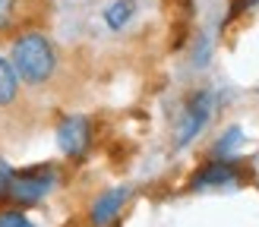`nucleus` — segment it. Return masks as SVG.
<instances>
[{
	"instance_id": "obj_1",
	"label": "nucleus",
	"mask_w": 259,
	"mask_h": 227,
	"mask_svg": "<svg viewBox=\"0 0 259 227\" xmlns=\"http://www.w3.org/2000/svg\"><path fill=\"white\" fill-rule=\"evenodd\" d=\"M10 63L19 76V82L45 85L57 73V50L45 32H22V35L13 38Z\"/></svg>"
},
{
	"instance_id": "obj_2",
	"label": "nucleus",
	"mask_w": 259,
	"mask_h": 227,
	"mask_svg": "<svg viewBox=\"0 0 259 227\" xmlns=\"http://www.w3.org/2000/svg\"><path fill=\"white\" fill-rule=\"evenodd\" d=\"M54 186H57L54 164H35V167L10 171L7 202H16L19 208H29V205H38V202H41Z\"/></svg>"
},
{
	"instance_id": "obj_3",
	"label": "nucleus",
	"mask_w": 259,
	"mask_h": 227,
	"mask_svg": "<svg viewBox=\"0 0 259 227\" xmlns=\"http://www.w3.org/2000/svg\"><path fill=\"white\" fill-rule=\"evenodd\" d=\"M212 114H215V92H212V88H199V92H193L190 101L184 104V110H180V117H177L174 145L177 148H187L193 139L209 126Z\"/></svg>"
},
{
	"instance_id": "obj_4",
	"label": "nucleus",
	"mask_w": 259,
	"mask_h": 227,
	"mask_svg": "<svg viewBox=\"0 0 259 227\" xmlns=\"http://www.w3.org/2000/svg\"><path fill=\"white\" fill-rule=\"evenodd\" d=\"M243 183V164L237 158H212L209 164L193 174L190 189L193 193H205V189H231Z\"/></svg>"
},
{
	"instance_id": "obj_5",
	"label": "nucleus",
	"mask_w": 259,
	"mask_h": 227,
	"mask_svg": "<svg viewBox=\"0 0 259 227\" xmlns=\"http://www.w3.org/2000/svg\"><path fill=\"white\" fill-rule=\"evenodd\" d=\"M89 145H92V123L82 114H70L57 123V148L63 151L67 158H82Z\"/></svg>"
},
{
	"instance_id": "obj_6",
	"label": "nucleus",
	"mask_w": 259,
	"mask_h": 227,
	"mask_svg": "<svg viewBox=\"0 0 259 227\" xmlns=\"http://www.w3.org/2000/svg\"><path fill=\"white\" fill-rule=\"evenodd\" d=\"M126 199H130V186H117V189L101 193L92 202V208H89V224L92 227H108L111 221H117V214H120Z\"/></svg>"
},
{
	"instance_id": "obj_7",
	"label": "nucleus",
	"mask_w": 259,
	"mask_h": 227,
	"mask_svg": "<svg viewBox=\"0 0 259 227\" xmlns=\"http://www.w3.org/2000/svg\"><path fill=\"white\" fill-rule=\"evenodd\" d=\"M19 98V76L13 70L10 57H0V107H10Z\"/></svg>"
},
{
	"instance_id": "obj_8",
	"label": "nucleus",
	"mask_w": 259,
	"mask_h": 227,
	"mask_svg": "<svg viewBox=\"0 0 259 227\" xmlns=\"http://www.w3.org/2000/svg\"><path fill=\"white\" fill-rule=\"evenodd\" d=\"M133 16H136V0H114L105 10V25L111 32H120L123 25H130Z\"/></svg>"
},
{
	"instance_id": "obj_9",
	"label": "nucleus",
	"mask_w": 259,
	"mask_h": 227,
	"mask_svg": "<svg viewBox=\"0 0 259 227\" xmlns=\"http://www.w3.org/2000/svg\"><path fill=\"white\" fill-rule=\"evenodd\" d=\"M240 148H243V130L240 126H228L212 148V158H237Z\"/></svg>"
},
{
	"instance_id": "obj_10",
	"label": "nucleus",
	"mask_w": 259,
	"mask_h": 227,
	"mask_svg": "<svg viewBox=\"0 0 259 227\" xmlns=\"http://www.w3.org/2000/svg\"><path fill=\"white\" fill-rule=\"evenodd\" d=\"M0 227H35L19 208H4L0 211Z\"/></svg>"
},
{
	"instance_id": "obj_11",
	"label": "nucleus",
	"mask_w": 259,
	"mask_h": 227,
	"mask_svg": "<svg viewBox=\"0 0 259 227\" xmlns=\"http://www.w3.org/2000/svg\"><path fill=\"white\" fill-rule=\"evenodd\" d=\"M22 4V0H0V32L10 29L13 19H16V7Z\"/></svg>"
},
{
	"instance_id": "obj_12",
	"label": "nucleus",
	"mask_w": 259,
	"mask_h": 227,
	"mask_svg": "<svg viewBox=\"0 0 259 227\" xmlns=\"http://www.w3.org/2000/svg\"><path fill=\"white\" fill-rule=\"evenodd\" d=\"M10 171L7 164H0V202H7V186H10Z\"/></svg>"
},
{
	"instance_id": "obj_13",
	"label": "nucleus",
	"mask_w": 259,
	"mask_h": 227,
	"mask_svg": "<svg viewBox=\"0 0 259 227\" xmlns=\"http://www.w3.org/2000/svg\"><path fill=\"white\" fill-rule=\"evenodd\" d=\"M108 227H120V221H111V224H108Z\"/></svg>"
}]
</instances>
